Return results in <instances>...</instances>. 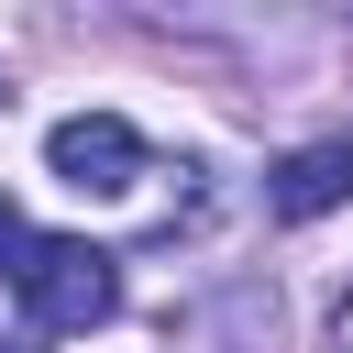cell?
<instances>
[{
  "label": "cell",
  "instance_id": "obj_4",
  "mask_svg": "<svg viewBox=\"0 0 353 353\" xmlns=\"http://www.w3.org/2000/svg\"><path fill=\"white\" fill-rule=\"evenodd\" d=\"M22 254H33V232H22V210L0 199V276H22Z\"/></svg>",
  "mask_w": 353,
  "mask_h": 353
},
{
  "label": "cell",
  "instance_id": "obj_6",
  "mask_svg": "<svg viewBox=\"0 0 353 353\" xmlns=\"http://www.w3.org/2000/svg\"><path fill=\"white\" fill-rule=\"evenodd\" d=\"M0 353H44V342H0Z\"/></svg>",
  "mask_w": 353,
  "mask_h": 353
},
{
  "label": "cell",
  "instance_id": "obj_5",
  "mask_svg": "<svg viewBox=\"0 0 353 353\" xmlns=\"http://www.w3.org/2000/svg\"><path fill=\"white\" fill-rule=\"evenodd\" d=\"M342 353H353V298H342Z\"/></svg>",
  "mask_w": 353,
  "mask_h": 353
},
{
  "label": "cell",
  "instance_id": "obj_1",
  "mask_svg": "<svg viewBox=\"0 0 353 353\" xmlns=\"http://www.w3.org/2000/svg\"><path fill=\"white\" fill-rule=\"evenodd\" d=\"M22 309H33V331H99L110 309H121V265L99 254V243H77V232H33V254H22Z\"/></svg>",
  "mask_w": 353,
  "mask_h": 353
},
{
  "label": "cell",
  "instance_id": "obj_7",
  "mask_svg": "<svg viewBox=\"0 0 353 353\" xmlns=\"http://www.w3.org/2000/svg\"><path fill=\"white\" fill-rule=\"evenodd\" d=\"M0 99H11V88H0Z\"/></svg>",
  "mask_w": 353,
  "mask_h": 353
},
{
  "label": "cell",
  "instance_id": "obj_2",
  "mask_svg": "<svg viewBox=\"0 0 353 353\" xmlns=\"http://www.w3.org/2000/svg\"><path fill=\"white\" fill-rule=\"evenodd\" d=\"M44 165H55L77 199H121V188H143V132H132L121 110H77V121L44 132Z\"/></svg>",
  "mask_w": 353,
  "mask_h": 353
},
{
  "label": "cell",
  "instance_id": "obj_3",
  "mask_svg": "<svg viewBox=\"0 0 353 353\" xmlns=\"http://www.w3.org/2000/svg\"><path fill=\"white\" fill-rule=\"evenodd\" d=\"M353 199V143H298L276 176H265V210L276 221H320V210H342Z\"/></svg>",
  "mask_w": 353,
  "mask_h": 353
}]
</instances>
